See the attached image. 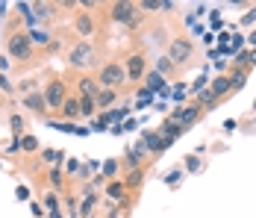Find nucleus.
<instances>
[{
    "label": "nucleus",
    "instance_id": "f257e3e1",
    "mask_svg": "<svg viewBox=\"0 0 256 218\" xmlns=\"http://www.w3.org/2000/svg\"><path fill=\"white\" fill-rule=\"evenodd\" d=\"M6 53H9L15 62H30V59L36 56V48H32V42H30V33L9 27V33H6Z\"/></svg>",
    "mask_w": 256,
    "mask_h": 218
},
{
    "label": "nucleus",
    "instance_id": "f03ea898",
    "mask_svg": "<svg viewBox=\"0 0 256 218\" xmlns=\"http://www.w3.org/2000/svg\"><path fill=\"white\" fill-rule=\"evenodd\" d=\"M94 80H98V86H100V89H112V92L124 89V83H127L124 62H118V59H109V62H103Z\"/></svg>",
    "mask_w": 256,
    "mask_h": 218
},
{
    "label": "nucleus",
    "instance_id": "7ed1b4c3",
    "mask_svg": "<svg viewBox=\"0 0 256 218\" xmlns=\"http://www.w3.org/2000/svg\"><path fill=\"white\" fill-rule=\"evenodd\" d=\"M98 62V48L92 42H77L74 48L68 50V65L77 68V71H86Z\"/></svg>",
    "mask_w": 256,
    "mask_h": 218
},
{
    "label": "nucleus",
    "instance_id": "20e7f679",
    "mask_svg": "<svg viewBox=\"0 0 256 218\" xmlns=\"http://www.w3.org/2000/svg\"><path fill=\"white\" fill-rule=\"evenodd\" d=\"M165 56H168L177 68H182V65H188V62L194 59V42H192L188 36H174Z\"/></svg>",
    "mask_w": 256,
    "mask_h": 218
},
{
    "label": "nucleus",
    "instance_id": "39448f33",
    "mask_svg": "<svg viewBox=\"0 0 256 218\" xmlns=\"http://www.w3.org/2000/svg\"><path fill=\"white\" fill-rule=\"evenodd\" d=\"M42 95H44V106H48V112H59L62 103H65V97H68V86H65V80L53 77L50 83L42 89Z\"/></svg>",
    "mask_w": 256,
    "mask_h": 218
},
{
    "label": "nucleus",
    "instance_id": "423d86ee",
    "mask_svg": "<svg viewBox=\"0 0 256 218\" xmlns=\"http://www.w3.org/2000/svg\"><path fill=\"white\" fill-rule=\"evenodd\" d=\"M124 71H127V83H142L144 74H148V59H144V50H132L127 59H124Z\"/></svg>",
    "mask_w": 256,
    "mask_h": 218
},
{
    "label": "nucleus",
    "instance_id": "0eeeda50",
    "mask_svg": "<svg viewBox=\"0 0 256 218\" xmlns=\"http://www.w3.org/2000/svg\"><path fill=\"white\" fill-rule=\"evenodd\" d=\"M138 6L136 3H130V0H118V3H109V18L115 21V24H132L136 18H138V12H136Z\"/></svg>",
    "mask_w": 256,
    "mask_h": 218
},
{
    "label": "nucleus",
    "instance_id": "6e6552de",
    "mask_svg": "<svg viewBox=\"0 0 256 218\" xmlns=\"http://www.w3.org/2000/svg\"><path fill=\"white\" fill-rule=\"evenodd\" d=\"M171 118H174L177 124H182V127L188 130V127H194V124L204 118V109H200V106L192 100V103H186V106H177V109L171 112Z\"/></svg>",
    "mask_w": 256,
    "mask_h": 218
},
{
    "label": "nucleus",
    "instance_id": "1a4fd4ad",
    "mask_svg": "<svg viewBox=\"0 0 256 218\" xmlns=\"http://www.w3.org/2000/svg\"><path fill=\"white\" fill-rule=\"evenodd\" d=\"M74 30H77L80 42H88V36H94V30H98L94 15H92V12H77V15H74Z\"/></svg>",
    "mask_w": 256,
    "mask_h": 218
},
{
    "label": "nucleus",
    "instance_id": "9d476101",
    "mask_svg": "<svg viewBox=\"0 0 256 218\" xmlns=\"http://www.w3.org/2000/svg\"><path fill=\"white\" fill-rule=\"evenodd\" d=\"M142 142L148 147V153H165V147L171 145V142H165L156 130H144V133H142Z\"/></svg>",
    "mask_w": 256,
    "mask_h": 218
},
{
    "label": "nucleus",
    "instance_id": "9b49d317",
    "mask_svg": "<svg viewBox=\"0 0 256 218\" xmlns=\"http://www.w3.org/2000/svg\"><path fill=\"white\" fill-rule=\"evenodd\" d=\"M156 133H159L165 142H174V139H180V136L186 133V127H182V124H177L171 115H165V121H162V127H159Z\"/></svg>",
    "mask_w": 256,
    "mask_h": 218
},
{
    "label": "nucleus",
    "instance_id": "f8f14e48",
    "mask_svg": "<svg viewBox=\"0 0 256 218\" xmlns=\"http://www.w3.org/2000/svg\"><path fill=\"white\" fill-rule=\"evenodd\" d=\"M59 118H62V121L77 124V118H80V97H65V103H62V109H59Z\"/></svg>",
    "mask_w": 256,
    "mask_h": 218
},
{
    "label": "nucleus",
    "instance_id": "ddd939ff",
    "mask_svg": "<svg viewBox=\"0 0 256 218\" xmlns=\"http://www.w3.org/2000/svg\"><path fill=\"white\" fill-rule=\"evenodd\" d=\"M24 109L36 112V115H44V112H48V106H44V95H42V92H30V95H24Z\"/></svg>",
    "mask_w": 256,
    "mask_h": 218
},
{
    "label": "nucleus",
    "instance_id": "4468645a",
    "mask_svg": "<svg viewBox=\"0 0 256 218\" xmlns=\"http://www.w3.org/2000/svg\"><path fill=\"white\" fill-rule=\"evenodd\" d=\"M209 92L218 97V100H224V97L230 95V77H227V74H218V77L209 83Z\"/></svg>",
    "mask_w": 256,
    "mask_h": 218
},
{
    "label": "nucleus",
    "instance_id": "2eb2a0df",
    "mask_svg": "<svg viewBox=\"0 0 256 218\" xmlns=\"http://www.w3.org/2000/svg\"><path fill=\"white\" fill-rule=\"evenodd\" d=\"M118 100V92H112V89H98V95H94V106L100 109V112H109V106Z\"/></svg>",
    "mask_w": 256,
    "mask_h": 218
},
{
    "label": "nucleus",
    "instance_id": "dca6fc26",
    "mask_svg": "<svg viewBox=\"0 0 256 218\" xmlns=\"http://www.w3.org/2000/svg\"><path fill=\"white\" fill-rule=\"evenodd\" d=\"M77 89H80V97H94L100 86H98V80H94V77H88V74H86V77H80Z\"/></svg>",
    "mask_w": 256,
    "mask_h": 218
},
{
    "label": "nucleus",
    "instance_id": "f3484780",
    "mask_svg": "<svg viewBox=\"0 0 256 218\" xmlns=\"http://www.w3.org/2000/svg\"><path fill=\"white\" fill-rule=\"evenodd\" d=\"M227 77H230V95L232 92H242L244 83H248V68H232Z\"/></svg>",
    "mask_w": 256,
    "mask_h": 218
},
{
    "label": "nucleus",
    "instance_id": "a211bd4d",
    "mask_svg": "<svg viewBox=\"0 0 256 218\" xmlns=\"http://www.w3.org/2000/svg\"><path fill=\"white\" fill-rule=\"evenodd\" d=\"M106 194H109L112 200H127V186H124V180H109V183H106Z\"/></svg>",
    "mask_w": 256,
    "mask_h": 218
},
{
    "label": "nucleus",
    "instance_id": "6ab92c4d",
    "mask_svg": "<svg viewBox=\"0 0 256 218\" xmlns=\"http://www.w3.org/2000/svg\"><path fill=\"white\" fill-rule=\"evenodd\" d=\"M177 71H180V68L171 62V59H168V56H165V53L156 59V74H162L165 80H168V77H177Z\"/></svg>",
    "mask_w": 256,
    "mask_h": 218
},
{
    "label": "nucleus",
    "instance_id": "aec40b11",
    "mask_svg": "<svg viewBox=\"0 0 256 218\" xmlns=\"http://www.w3.org/2000/svg\"><path fill=\"white\" fill-rule=\"evenodd\" d=\"M94 203H98V192L82 194V200H80V218H92V212H94Z\"/></svg>",
    "mask_w": 256,
    "mask_h": 218
},
{
    "label": "nucleus",
    "instance_id": "412c9836",
    "mask_svg": "<svg viewBox=\"0 0 256 218\" xmlns=\"http://www.w3.org/2000/svg\"><path fill=\"white\" fill-rule=\"evenodd\" d=\"M144 89H148V92H162V89H165V77L156 74V71H148L144 74Z\"/></svg>",
    "mask_w": 256,
    "mask_h": 218
},
{
    "label": "nucleus",
    "instance_id": "4be33fe9",
    "mask_svg": "<svg viewBox=\"0 0 256 218\" xmlns=\"http://www.w3.org/2000/svg\"><path fill=\"white\" fill-rule=\"evenodd\" d=\"M194 103H198V106H200V109H215V103H218V97L212 95V92H209V86H206L204 92H200V95H194Z\"/></svg>",
    "mask_w": 256,
    "mask_h": 218
},
{
    "label": "nucleus",
    "instance_id": "5701e85b",
    "mask_svg": "<svg viewBox=\"0 0 256 218\" xmlns=\"http://www.w3.org/2000/svg\"><path fill=\"white\" fill-rule=\"evenodd\" d=\"M94 112H98L94 97H80V118H92L94 121Z\"/></svg>",
    "mask_w": 256,
    "mask_h": 218
},
{
    "label": "nucleus",
    "instance_id": "b1692460",
    "mask_svg": "<svg viewBox=\"0 0 256 218\" xmlns=\"http://www.w3.org/2000/svg\"><path fill=\"white\" fill-rule=\"evenodd\" d=\"M50 127L62 130V133H77V136H86L88 127H80V124H71V121H50Z\"/></svg>",
    "mask_w": 256,
    "mask_h": 218
},
{
    "label": "nucleus",
    "instance_id": "393cba45",
    "mask_svg": "<svg viewBox=\"0 0 256 218\" xmlns=\"http://www.w3.org/2000/svg\"><path fill=\"white\" fill-rule=\"evenodd\" d=\"M30 42H32V48H42V45H50L53 36L44 30H30Z\"/></svg>",
    "mask_w": 256,
    "mask_h": 218
},
{
    "label": "nucleus",
    "instance_id": "a878e982",
    "mask_svg": "<svg viewBox=\"0 0 256 218\" xmlns=\"http://www.w3.org/2000/svg\"><path fill=\"white\" fill-rule=\"evenodd\" d=\"M144 183V168H136V171H130L127 174V180H124V186H127V192L130 189H138Z\"/></svg>",
    "mask_w": 256,
    "mask_h": 218
},
{
    "label": "nucleus",
    "instance_id": "bb28decb",
    "mask_svg": "<svg viewBox=\"0 0 256 218\" xmlns=\"http://www.w3.org/2000/svg\"><path fill=\"white\" fill-rule=\"evenodd\" d=\"M32 9H36L38 18H50L53 9H56V3H32Z\"/></svg>",
    "mask_w": 256,
    "mask_h": 218
},
{
    "label": "nucleus",
    "instance_id": "cd10ccee",
    "mask_svg": "<svg viewBox=\"0 0 256 218\" xmlns=\"http://www.w3.org/2000/svg\"><path fill=\"white\" fill-rule=\"evenodd\" d=\"M42 159H44V162H53V165H59V162H62V150L44 147V150H42Z\"/></svg>",
    "mask_w": 256,
    "mask_h": 218
},
{
    "label": "nucleus",
    "instance_id": "c85d7f7f",
    "mask_svg": "<svg viewBox=\"0 0 256 218\" xmlns=\"http://www.w3.org/2000/svg\"><path fill=\"white\" fill-rule=\"evenodd\" d=\"M18 147L26 150V153H32V150H38V139L36 136H24V139H18Z\"/></svg>",
    "mask_w": 256,
    "mask_h": 218
},
{
    "label": "nucleus",
    "instance_id": "c756f323",
    "mask_svg": "<svg viewBox=\"0 0 256 218\" xmlns=\"http://www.w3.org/2000/svg\"><path fill=\"white\" fill-rule=\"evenodd\" d=\"M44 206H48V212H59V194L44 192Z\"/></svg>",
    "mask_w": 256,
    "mask_h": 218
},
{
    "label": "nucleus",
    "instance_id": "7c9ffc66",
    "mask_svg": "<svg viewBox=\"0 0 256 218\" xmlns=\"http://www.w3.org/2000/svg\"><path fill=\"white\" fill-rule=\"evenodd\" d=\"M48 177H50V186H53V189H62V183H65V177H62V171H59V165H53Z\"/></svg>",
    "mask_w": 256,
    "mask_h": 218
},
{
    "label": "nucleus",
    "instance_id": "2f4dec72",
    "mask_svg": "<svg viewBox=\"0 0 256 218\" xmlns=\"http://www.w3.org/2000/svg\"><path fill=\"white\" fill-rule=\"evenodd\" d=\"M9 127H12L15 136H21V133H24V118H21V115H12V118H9Z\"/></svg>",
    "mask_w": 256,
    "mask_h": 218
},
{
    "label": "nucleus",
    "instance_id": "473e14b6",
    "mask_svg": "<svg viewBox=\"0 0 256 218\" xmlns=\"http://www.w3.org/2000/svg\"><path fill=\"white\" fill-rule=\"evenodd\" d=\"M138 9H148V12H156V9H162V0H142V3H138Z\"/></svg>",
    "mask_w": 256,
    "mask_h": 218
},
{
    "label": "nucleus",
    "instance_id": "72a5a7b5",
    "mask_svg": "<svg viewBox=\"0 0 256 218\" xmlns=\"http://www.w3.org/2000/svg\"><path fill=\"white\" fill-rule=\"evenodd\" d=\"M115 171H118V159H106V165H103V180H106V177H112Z\"/></svg>",
    "mask_w": 256,
    "mask_h": 218
},
{
    "label": "nucleus",
    "instance_id": "f704fd0d",
    "mask_svg": "<svg viewBox=\"0 0 256 218\" xmlns=\"http://www.w3.org/2000/svg\"><path fill=\"white\" fill-rule=\"evenodd\" d=\"M206 86H209V80H206V77H198V83L192 86V95H200V92H204Z\"/></svg>",
    "mask_w": 256,
    "mask_h": 218
},
{
    "label": "nucleus",
    "instance_id": "c9c22d12",
    "mask_svg": "<svg viewBox=\"0 0 256 218\" xmlns=\"http://www.w3.org/2000/svg\"><path fill=\"white\" fill-rule=\"evenodd\" d=\"M150 97H154V92H148V89H138V106L150 103Z\"/></svg>",
    "mask_w": 256,
    "mask_h": 218
},
{
    "label": "nucleus",
    "instance_id": "e433bc0d",
    "mask_svg": "<svg viewBox=\"0 0 256 218\" xmlns=\"http://www.w3.org/2000/svg\"><path fill=\"white\" fill-rule=\"evenodd\" d=\"M0 92H6V95H9V92H15V86L6 80V74H0Z\"/></svg>",
    "mask_w": 256,
    "mask_h": 218
},
{
    "label": "nucleus",
    "instance_id": "4c0bfd02",
    "mask_svg": "<svg viewBox=\"0 0 256 218\" xmlns=\"http://www.w3.org/2000/svg\"><path fill=\"white\" fill-rule=\"evenodd\" d=\"M18 89H21L24 95H30V92H36V80H24V83H21Z\"/></svg>",
    "mask_w": 256,
    "mask_h": 218
},
{
    "label": "nucleus",
    "instance_id": "58836bf2",
    "mask_svg": "<svg viewBox=\"0 0 256 218\" xmlns=\"http://www.w3.org/2000/svg\"><path fill=\"white\" fill-rule=\"evenodd\" d=\"M186 168H188V171H198V168H200V159H198V156L186 159Z\"/></svg>",
    "mask_w": 256,
    "mask_h": 218
},
{
    "label": "nucleus",
    "instance_id": "ea45409f",
    "mask_svg": "<svg viewBox=\"0 0 256 218\" xmlns=\"http://www.w3.org/2000/svg\"><path fill=\"white\" fill-rule=\"evenodd\" d=\"M15 194H18V200H30V189H26V186H18Z\"/></svg>",
    "mask_w": 256,
    "mask_h": 218
},
{
    "label": "nucleus",
    "instance_id": "a19ab883",
    "mask_svg": "<svg viewBox=\"0 0 256 218\" xmlns=\"http://www.w3.org/2000/svg\"><path fill=\"white\" fill-rule=\"evenodd\" d=\"M77 168H80V162H77V159H68V162H65V171H68V174H74Z\"/></svg>",
    "mask_w": 256,
    "mask_h": 218
},
{
    "label": "nucleus",
    "instance_id": "79ce46f5",
    "mask_svg": "<svg viewBox=\"0 0 256 218\" xmlns=\"http://www.w3.org/2000/svg\"><path fill=\"white\" fill-rule=\"evenodd\" d=\"M30 209H32V215H44V209H42V203H32Z\"/></svg>",
    "mask_w": 256,
    "mask_h": 218
},
{
    "label": "nucleus",
    "instance_id": "37998d69",
    "mask_svg": "<svg viewBox=\"0 0 256 218\" xmlns=\"http://www.w3.org/2000/svg\"><path fill=\"white\" fill-rule=\"evenodd\" d=\"M248 42H250V45H256V30L250 33V39H248Z\"/></svg>",
    "mask_w": 256,
    "mask_h": 218
},
{
    "label": "nucleus",
    "instance_id": "c03bdc74",
    "mask_svg": "<svg viewBox=\"0 0 256 218\" xmlns=\"http://www.w3.org/2000/svg\"><path fill=\"white\" fill-rule=\"evenodd\" d=\"M48 218H62V212H48Z\"/></svg>",
    "mask_w": 256,
    "mask_h": 218
},
{
    "label": "nucleus",
    "instance_id": "a18cd8bd",
    "mask_svg": "<svg viewBox=\"0 0 256 218\" xmlns=\"http://www.w3.org/2000/svg\"><path fill=\"white\" fill-rule=\"evenodd\" d=\"M3 12H6V3H0V15H3Z\"/></svg>",
    "mask_w": 256,
    "mask_h": 218
},
{
    "label": "nucleus",
    "instance_id": "49530a36",
    "mask_svg": "<svg viewBox=\"0 0 256 218\" xmlns=\"http://www.w3.org/2000/svg\"><path fill=\"white\" fill-rule=\"evenodd\" d=\"M254 106H256V100H254Z\"/></svg>",
    "mask_w": 256,
    "mask_h": 218
}]
</instances>
